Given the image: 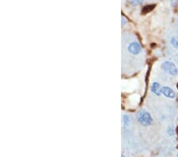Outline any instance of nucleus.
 Instances as JSON below:
<instances>
[{
  "label": "nucleus",
  "mask_w": 178,
  "mask_h": 157,
  "mask_svg": "<svg viewBox=\"0 0 178 157\" xmlns=\"http://www.w3.org/2000/svg\"><path fill=\"white\" fill-rule=\"evenodd\" d=\"M177 157H178V154H177Z\"/></svg>",
  "instance_id": "nucleus-13"
},
{
  "label": "nucleus",
  "mask_w": 178,
  "mask_h": 157,
  "mask_svg": "<svg viewBox=\"0 0 178 157\" xmlns=\"http://www.w3.org/2000/svg\"><path fill=\"white\" fill-rule=\"evenodd\" d=\"M123 121H124V125H128L129 124V122H130V119H129V117H128L127 115H124V117H123Z\"/></svg>",
  "instance_id": "nucleus-9"
},
{
  "label": "nucleus",
  "mask_w": 178,
  "mask_h": 157,
  "mask_svg": "<svg viewBox=\"0 0 178 157\" xmlns=\"http://www.w3.org/2000/svg\"><path fill=\"white\" fill-rule=\"evenodd\" d=\"M121 157H125V156H124V155H122V156H121Z\"/></svg>",
  "instance_id": "nucleus-12"
},
{
  "label": "nucleus",
  "mask_w": 178,
  "mask_h": 157,
  "mask_svg": "<svg viewBox=\"0 0 178 157\" xmlns=\"http://www.w3.org/2000/svg\"><path fill=\"white\" fill-rule=\"evenodd\" d=\"M128 51L130 52L131 54L133 55H138L142 51V47L139 44V43L136 41L131 42L130 44H128Z\"/></svg>",
  "instance_id": "nucleus-3"
},
{
  "label": "nucleus",
  "mask_w": 178,
  "mask_h": 157,
  "mask_svg": "<svg viewBox=\"0 0 178 157\" xmlns=\"http://www.w3.org/2000/svg\"><path fill=\"white\" fill-rule=\"evenodd\" d=\"M161 68L164 71H166L169 73L171 76H176L177 75V68H176V65L174 64L171 61H165L162 64H161Z\"/></svg>",
  "instance_id": "nucleus-2"
},
{
  "label": "nucleus",
  "mask_w": 178,
  "mask_h": 157,
  "mask_svg": "<svg viewBox=\"0 0 178 157\" xmlns=\"http://www.w3.org/2000/svg\"><path fill=\"white\" fill-rule=\"evenodd\" d=\"M161 94H163L166 98L169 99H174L176 97V93L173 89H171L169 87H163L161 89Z\"/></svg>",
  "instance_id": "nucleus-4"
},
{
  "label": "nucleus",
  "mask_w": 178,
  "mask_h": 157,
  "mask_svg": "<svg viewBox=\"0 0 178 157\" xmlns=\"http://www.w3.org/2000/svg\"><path fill=\"white\" fill-rule=\"evenodd\" d=\"M167 132H168V134L170 135V136H173L174 135V131H173V129L171 128V127H169V128H168Z\"/></svg>",
  "instance_id": "nucleus-10"
},
{
  "label": "nucleus",
  "mask_w": 178,
  "mask_h": 157,
  "mask_svg": "<svg viewBox=\"0 0 178 157\" xmlns=\"http://www.w3.org/2000/svg\"><path fill=\"white\" fill-rule=\"evenodd\" d=\"M126 22H127V20H126L125 18H124V16H122V25H124V24H126Z\"/></svg>",
  "instance_id": "nucleus-11"
},
{
  "label": "nucleus",
  "mask_w": 178,
  "mask_h": 157,
  "mask_svg": "<svg viewBox=\"0 0 178 157\" xmlns=\"http://www.w3.org/2000/svg\"><path fill=\"white\" fill-rule=\"evenodd\" d=\"M137 120L138 123L143 126H149L153 123V118L151 113L147 110H140L137 113Z\"/></svg>",
  "instance_id": "nucleus-1"
},
{
  "label": "nucleus",
  "mask_w": 178,
  "mask_h": 157,
  "mask_svg": "<svg viewBox=\"0 0 178 157\" xmlns=\"http://www.w3.org/2000/svg\"><path fill=\"white\" fill-rule=\"evenodd\" d=\"M128 2H130L131 4L135 5V6H137V5L141 4L142 2V0H128Z\"/></svg>",
  "instance_id": "nucleus-8"
},
{
  "label": "nucleus",
  "mask_w": 178,
  "mask_h": 157,
  "mask_svg": "<svg viewBox=\"0 0 178 157\" xmlns=\"http://www.w3.org/2000/svg\"><path fill=\"white\" fill-rule=\"evenodd\" d=\"M171 44L175 48H178V40L176 38H171Z\"/></svg>",
  "instance_id": "nucleus-7"
},
{
  "label": "nucleus",
  "mask_w": 178,
  "mask_h": 157,
  "mask_svg": "<svg viewBox=\"0 0 178 157\" xmlns=\"http://www.w3.org/2000/svg\"><path fill=\"white\" fill-rule=\"evenodd\" d=\"M154 5H148V6H146L145 7H143V9H142V13H143V14H147V13L153 11V9L154 8Z\"/></svg>",
  "instance_id": "nucleus-6"
},
{
  "label": "nucleus",
  "mask_w": 178,
  "mask_h": 157,
  "mask_svg": "<svg viewBox=\"0 0 178 157\" xmlns=\"http://www.w3.org/2000/svg\"><path fill=\"white\" fill-rule=\"evenodd\" d=\"M161 86H160V84L157 83V82H154L152 84V86L151 87V91L155 94V95H157V96H160L161 94Z\"/></svg>",
  "instance_id": "nucleus-5"
}]
</instances>
